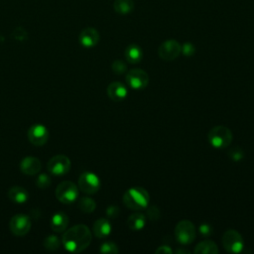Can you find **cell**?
<instances>
[{
	"label": "cell",
	"instance_id": "14",
	"mask_svg": "<svg viewBox=\"0 0 254 254\" xmlns=\"http://www.w3.org/2000/svg\"><path fill=\"white\" fill-rule=\"evenodd\" d=\"M108 97L113 101H121L126 98L128 94V89L125 84L120 81H113L109 83L106 89Z\"/></svg>",
	"mask_w": 254,
	"mask_h": 254
},
{
	"label": "cell",
	"instance_id": "4",
	"mask_svg": "<svg viewBox=\"0 0 254 254\" xmlns=\"http://www.w3.org/2000/svg\"><path fill=\"white\" fill-rule=\"evenodd\" d=\"M55 194L58 200L65 204H69L76 200L78 196V188L70 181H64L57 186Z\"/></svg>",
	"mask_w": 254,
	"mask_h": 254
},
{
	"label": "cell",
	"instance_id": "31",
	"mask_svg": "<svg viewBox=\"0 0 254 254\" xmlns=\"http://www.w3.org/2000/svg\"><path fill=\"white\" fill-rule=\"evenodd\" d=\"M181 53L186 57H191L195 53V47L191 43H185L182 45Z\"/></svg>",
	"mask_w": 254,
	"mask_h": 254
},
{
	"label": "cell",
	"instance_id": "17",
	"mask_svg": "<svg viewBox=\"0 0 254 254\" xmlns=\"http://www.w3.org/2000/svg\"><path fill=\"white\" fill-rule=\"evenodd\" d=\"M124 55H125V59L128 63H130L132 64H136L141 62V60L143 58V51L140 46H138L136 44H131V45L127 46V48L125 49Z\"/></svg>",
	"mask_w": 254,
	"mask_h": 254
},
{
	"label": "cell",
	"instance_id": "24",
	"mask_svg": "<svg viewBox=\"0 0 254 254\" xmlns=\"http://www.w3.org/2000/svg\"><path fill=\"white\" fill-rule=\"evenodd\" d=\"M44 246L49 251L58 250L61 246V241L56 235H49L44 240Z\"/></svg>",
	"mask_w": 254,
	"mask_h": 254
},
{
	"label": "cell",
	"instance_id": "8",
	"mask_svg": "<svg viewBox=\"0 0 254 254\" xmlns=\"http://www.w3.org/2000/svg\"><path fill=\"white\" fill-rule=\"evenodd\" d=\"M182 52V45L176 40H167L163 42L158 48L159 57L166 61L171 62L176 60Z\"/></svg>",
	"mask_w": 254,
	"mask_h": 254
},
{
	"label": "cell",
	"instance_id": "11",
	"mask_svg": "<svg viewBox=\"0 0 254 254\" xmlns=\"http://www.w3.org/2000/svg\"><path fill=\"white\" fill-rule=\"evenodd\" d=\"M70 160L65 155H56L52 157L48 164V171L55 176H63L70 169Z\"/></svg>",
	"mask_w": 254,
	"mask_h": 254
},
{
	"label": "cell",
	"instance_id": "25",
	"mask_svg": "<svg viewBox=\"0 0 254 254\" xmlns=\"http://www.w3.org/2000/svg\"><path fill=\"white\" fill-rule=\"evenodd\" d=\"M227 155H228L229 159H231L234 162H239L244 159V151L242 148H240L238 146H235V147L231 148L230 150H228Z\"/></svg>",
	"mask_w": 254,
	"mask_h": 254
},
{
	"label": "cell",
	"instance_id": "26",
	"mask_svg": "<svg viewBox=\"0 0 254 254\" xmlns=\"http://www.w3.org/2000/svg\"><path fill=\"white\" fill-rule=\"evenodd\" d=\"M99 252L104 254H117L119 252L118 246L111 241H106L101 244L99 248Z\"/></svg>",
	"mask_w": 254,
	"mask_h": 254
},
{
	"label": "cell",
	"instance_id": "18",
	"mask_svg": "<svg viewBox=\"0 0 254 254\" xmlns=\"http://www.w3.org/2000/svg\"><path fill=\"white\" fill-rule=\"evenodd\" d=\"M68 225V217L64 212H57L51 219V228L56 232H63Z\"/></svg>",
	"mask_w": 254,
	"mask_h": 254
},
{
	"label": "cell",
	"instance_id": "9",
	"mask_svg": "<svg viewBox=\"0 0 254 254\" xmlns=\"http://www.w3.org/2000/svg\"><path fill=\"white\" fill-rule=\"evenodd\" d=\"M78 188L84 193H96L100 189V180L94 173L84 172L78 178Z\"/></svg>",
	"mask_w": 254,
	"mask_h": 254
},
{
	"label": "cell",
	"instance_id": "30",
	"mask_svg": "<svg viewBox=\"0 0 254 254\" xmlns=\"http://www.w3.org/2000/svg\"><path fill=\"white\" fill-rule=\"evenodd\" d=\"M12 37L15 39V40H18V41H25L27 40L28 38V33L26 32V30L22 27H18L16 28L13 33H12Z\"/></svg>",
	"mask_w": 254,
	"mask_h": 254
},
{
	"label": "cell",
	"instance_id": "3",
	"mask_svg": "<svg viewBox=\"0 0 254 254\" xmlns=\"http://www.w3.org/2000/svg\"><path fill=\"white\" fill-rule=\"evenodd\" d=\"M209 144L216 149H224L228 147L233 139L231 130L223 125L212 127L207 135Z\"/></svg>",
	"mask_w": 254,
	"mask_h": 254
},
{
	"label": "cell",
	"instance_id": "22",
	"mask_svg": "<svg viewBox=\"0 0 254 254\" xmlns=\"http://www.w3.org/2000/svg\"><path fill=\"white\" fill-rule=\"evenodd\" d=\"M113 8L116 13L126 15L134 10V2L133 0H115Z\"/></svg>",
	"mask_w": 254,
	"mask_h": 254
},
{
	"label": "cell",
	"instance_id": "27",
	"mask_svg": "<svg viewBox=\"0 0 254 254\" xmlns=\"http://www.w3.org/2000/svg\"><path fill=\"white\" fill-rule=\"evenodd\" d=\"M111 68H112V71L117 74V75H121L125 72H127L128 70V66H127V64L124 63L123 61L121 60H116L112 63V65H111Z\"/></svg>",
	"mask_w": 254,
	"mask_h": 254
},
{
	"label": "cell",
	"instance_id": "1",
	"mask_svg": "<svg viewBox=\"0 0 254 254\" xmlns=\"http://www.w3.org/2000/svg\"><path fill=\"white\" fill-rule=\"evenodd\" d=\"M91 239L92 235L90 229L84 224H76L64 230L62 242L67 251L79 253L89 246Z\"/></svg>",
	"mask_w": 254,
	"mask_h": 254
},
{
	"label": "cell",
	"instance_id": "34",
	"mask_svg": "<svg viewBox=\"0 0 254 254\" xmlns=\"http://www.w3.org/2000/svg\"><path fill=\"white\" fill-rule=\"evenodd\" d=\"M155 252L158 253V254H170V253L173 252V250H172V248H171L170 246H168V245H162V246H159V247L156 249Z\"/></svg>",
	"mask_w": 254,
	"mask_h": 254
},
{
	"label": "cell",
	"instance_id": "23",
	"mask_svg": "<svg viewBox=\"0 0 254 254\" xmlns=\"http://www.w3.org/2000/svg\"><path fill=\"white\" fill-rule=\"evenodd\" d=\"M78 208L84 213H91L96 208V202L91 197L83 196L78 201Z\"/></svg>",
	"mask_w": 254,
	"mask_h": 254
},
{
	"label": "cell",
	"instance_id": "28",
	"mask_svg": "<svg viewBox=\"0 0 254 254\" xmlns=\"http://www.w3.org/2000/svg\"><path fill=\"white\" fill-rule=\"evenodd\" d=\"M147 210L146 212V216L148 217V219H150L151 221H156L159 219L160 217V209L157 205H151V206H147L145 208Z\"/></svg>",
	"mask_w": 254,
	"mask_h": 254
},
{
	"label": "cell",
	"instance_id": "32",
	"mask_svg": "<svg viewBox=\"0 0 254 254\" xmlns=\"http://www.w3.org/2000/svg\"><path fill=\"white\" fill-rule=\"evenodd\" d=\"M105 212H106V215L108 218H116V217H118V215L120 213V209L117 205L111 204V205L107 206Z\"/></svg>",
	"mask_w": 254,
	"mask_h": 254
},
{
	"label": "cell",
	"instance_id": "7",
	"mask_svg": "<svg viewBox=\"0 0 254 254\" xmlns=\"http://www.w3.org/2000/svg\"><path fill=\"white\" fill-rule=\"evenodd\" d=\"M125 78L127 84L135 90L144 89L149 83V75L142 68L130 69L129 71H127Z\"/></svg>",
	"mask_w": 254,
	"mask_h": 254
},
{
	"label": "cell",
	"instance_id": "12",
	"mask_svg": "<svg viewBox=\"0 0 254 254\" xmlns=\"http://www.w3.org/2000/svg\"><path fill=\"white\" fill-rule=\"evenodd\" d=\"M28 139L34 146H43L49 139V131L42 124H35L28 130Z\"/></svg>",
	"mask_w": 254,
	"mask_h": 254
},
{
	"label": "cell",
	"instance_id": "10",
	"mask_svg": "<svg viewBox=\"0 0 254 254\" xmlns=\"http://www.w3.org/2000/svg\"><path fill=\"white\" fill-rule=\"evenodd\" d=\"M32 226V222L28 215L23 213H18L12 216L9 222V228L11 232L16 236L26 235Z\"/></svg>",
	"mask_w": 254,
	"mask_h": 254
},
{
	"label": "cell",
	"instance_id": "20",
	"mask_svg": "<svg viewBox=\"0 0 254 254\" xmlns=\"http://www.w3.org/2000/svg\"><path fill=\"white\" fill-rule=\"evenodd\" d=\"M146 215L141 212L131 214L127 219V226L133 231H140L145 227Z\"/></svg>",
	"mask_w": 254,
	"mask_h": 254
},
{
	"label": "cell",
	"instance_id": "35",
	"mask_svg": "<svg viewBox=\"0 0 254 254\" xmlns=\"http://www.w3.org/2000/svg\"><path fill=\"white\" fill-rule=\"evenodd\" d=\"M190 253L188 250H180V249H178V250H176V253Z\"/></svg>",
	"mask_w": 254,
	"mask_h": 254
},
{
	"label": "cell",
	"instance_id": "21",
	"mask_svg": "<svg viewBox=\"0 0 254 254\" xmlns=\"http://www.w3.org/2000/svg\"><path fill=\"white\" fill-rule=\"evenodd\" d=\"M218 251L217 245L212 240L207 239L199 242L193 250L195 254H216Z\"/></svg>",
	"mask_w": 254,
	"mask_h": 254
},
{
	"label": "cell",
	"instance_id": "19",
	"mask_svg": "<svg viewBox=\"0 0 254 254\" xmlns=\"http://www.w3.org/2000/svg\"><path fill=\"white\" fill-rule=\"evenodd\" d=\"M7 195L10 200H12L13 202H16V203H24L29 198V193L26 190V189L19 187V186L12 187L8 190Z\"/></svg>",
	"mask_w": 254,
	"mask_h": 254
},
{
	"label": "cell",
	"instance_id": "2",
	"mask_svg": "<svg viewBox=\"0 0 254 254\" xmlns=\"http://www.w3.org/2000/svg\"><path fill=\"white\" fill-rule=\"evenodd\" d=\"M149 192L142 187L128 189L122 197L126 207L132 210H142L149 205Z\"/></svg>",
	"mask_w": 254,
	"mask_h": 254
},
{
	"label": "cell",
	"instance_id": "33",
	"mask_svg": "<svg viewBox=\"0 0 254 254\" xmlns=\"http://www.w3.org/2000/svg\"><path fill=\"white\" fill-rule=\"evenodd\" d=\"M199 233L205 237L207 236H210L212 233H213V229H212V226L208 223H202L199 225Z\"/></svg>",
	"mask_w": 254,
	"mask_h": 254
},
{
	"label": "cell",
	"instance_id": "29",
	"mask_svg": "<svg viewBox=\"0 0 254 254\" xmlns=\"http://www.w3.org/2000/svg\"><path fill=\"white\" fill-rule=\"evenodd\" d=\"M37 187L40 189H46L51 185V178L47 174H40L36 180Z\"/></svg>",
	"mask_w": 254,
	"mask_h": 254
},
{
	"label": "cell",
	"instance_id": "15",
	"mask_svg": "<svg viewBox=\"0 0 254 254\" xmlns=\"http://www.w3.org/2000/svg\"><path fill=\"white\" fill-rule=\"evenodd\" d=\"M42 168L41 161L33 156L25 157L20 163V169L22 173L27 176H34L40 172Z\"/></svg>",
	"mask_w": 254,
	"mask_h": 254
},
{
	"label": "cell",
	"instance_id": "5",
	"mask_svg": "<svg viewBox=\"0 0 254 254\" xmlns=\"http://www.w3.org/2000/svg\"><path fill=\"white\" fill-rule=\"evenodd\" d=\"M175 236L181 244H190L195 238L194 224L188 219H183L179 221L175 227Z\"/></svg>",
	"mask_w": 254,
	"mask_h": 254
},
{
	"label": "cell",
	"instance_id": "13",
	"mask_svg": "<svg viewBox=\"0 0 254 254\" xmlns=\"http://www.w3.org/2000/svg\"><path fill=\"white\" fill-rule=\"evenodd\" d=\"M99 33L96 29L92 27H88L83 29L78 37V41L80 45L84 48H92L96 46L99 42Z\"/></svg>",
	"mask_w": 254,
	"mask_h": 254
},
{
	"label": "cell",
	"instance_id": "16",
	"mask_svg": "<svg viewBox=\"0 0 254 254\" xmlns=\"http://www.w3.org/2000/svg\"><path fill=\"white\" fill-rule=\"evenodd\" d=\"M112 230L111 223L106 218L97 219L92 226V232L97 238H105L107 237Z\"/></svg>",
	"mask_w": 254,
	"mask_h": 254
},
{
	"label": "cell",
	"instance_id": "6",
	"mask_svg": "<svg viewBox=\"0 0 254 254\" xmlns=\"http://www.w3.org/2000/svg\"><path fill=\"white\" fill-rule=\"evenodd\" d=\"M223 248L229 253H239L242 251L244 241L242 235L235 229H228L222 235Z\"/></svg>",
	"mask_w": 254,
	"mask_h": 254
}]
</instances>
